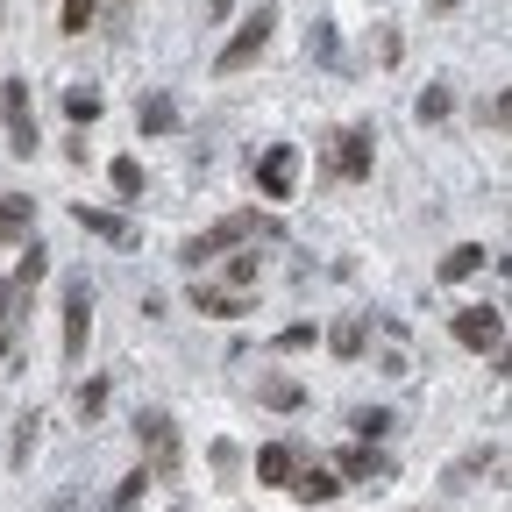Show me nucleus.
<instances>
[{
	"label": "nucleus",
	"mask_w": 512,
	"mask_h": 512,
	"mask_svg": "<svg viewBox=\"0 0 512 512\" xmlns=\"http://www.w3.org/2000/svg\"><path fill=\"white\" fill-rule=\"evenodd\" d=\"M256 235H285L271 214H221L207 235H192L185 242V264H200V256H221V249H242V242H256Z\"/></svg>",
	"instance_id": "nucleus-1"
},
{
	"label": "nucleus",
	"mask_w": 512,
	"mask_h": 512,
	"mask_svg": "<svg viewBox=\"0 0 512 512\" xmlns=\"http://www.w3.org/2000/svg\"><path fill=\"white\" fill-rule=\"evenodd\" d=\"M136 441H143V470L150 477H178V463H185V448H178V427H171V413H143L136 420Z\"/></svg>",
	"instance_id": "nucleus-2"
},
{
	"label": "nucleus",
	"mask_w": 512,
	"mask_h": 512,
	"mask_svg": "<svg viewBox=\"0 0 512 512\" xmlns=\"http://www.w3.org/2000/svg\"><path fill=\"white\" fill-rule=\"evenodd\" d=\"M0 121H8V150L36 157V107H29V79H0Z\"/></svg>",
	"instance_id": "nucleus-3"
},
{
	"label": "nucleus",
	"mask_w": 512,
	"mask_h": 512,
	"mask_svg": "<svg viewBox=\"0 0 512 512\" xmlns=\"http://www.w3.org/2000/svg\"><path fill=\"white\" fill-rule=\"evenodd\" d=\"M448 335H456L463 349H491V356H498L505 313H498V306H456V313H448Z\"/></svg>",
	"instance_id": "nucleus-4"
},
{
	"label": "nucleus",
	"mask_w": 512,
	"mask_h": 512,
	"mask_svg": "<svg viewBox=\"0 0 512 512\" xmlns=\"http://www.w3.org/2000/svg\"><path fill=\"white\" fill-rule=\"evenodd\" d=\"M271 29H278V8H256L242 29H235V43L214 57V72H242L249 57H264V43H271Z\"/></svg>",
	"instance_id": "nucleus-5"
},
{
	"label": "nucleus",
	"mask_w": 512,
	"mask_h": 512,
	"mask_svg": "<svg viewBox=\"0 0 512 512\" xmlns=\"http://www.w3.org/2000/svg\"><path fill=\"white\" fill-rule=\"evenodd\" d=\"M86 335H93V285L64 278V356H86Z\"/></svg>",
	"instance_id": "nucleus-6"
},
{
	"label": "nucleus",
	"mask_w": 512,
	"mask_h": 512,
	"mask_svg": "<svg viewBox=\"0 0 512 512\" xmlns=\"http://www.w3.org/2000/svg\"><path fill=\"white\" fill-rule=\"evenodd\" d=\"M335 477H342V484H384V477H392V456H384L377 441H356V448H342Z\"/></svg>",
	"instance_id": "nucleus-7"
},
{
	"label": "nucleus",
	"mask_w": 512,
	"mask_h": 512,
	"mask_svg": "<svg viewBox=\"0 0 512 512\" xmlns=\"http://www.w3.org/2000/svg\"><path fill=\"white\" fill-rule=\"evenodd\" d=\"M292 178H299V157L285 143H271L256 157V185H264V200H292Z\"/></svg>",
	"instance_id": "nucleus-8"
},
{
	"label": "nucleus",
	"mask_w": 512,
	"mask_h": 512,
	"mask_svg": "<svg viewBox=\"0 0 512 512\" xmlns=\"http://www.w3.org/2000/svg\"><path fill=\"white\" fill-rule=\"evenodd\" d=\"M335 171L342 178H370V128H342L335 136Z\"/></svg>",
	"instance_id": "nucleus-9"
},
{
	"label": "nucleus",
	"mask_w": 512,
	"mask_h": 512,
	"mask_svg": "<svg viewBox=\"0 0 512 512\" xmlns=\"http://www.w3.org/2000/svg\"><path fill=\"white\" fill-rule=\"evenodd\" d=\"M285 491H299L306 505H328V498L342 491V477H335L328 463H306V470H292V484H285Z\"/></svg>",
	"instance_id": "nucleus-10"
},
{
	"label": "nucleus",
	"mask_w": 512,
	"mask_h": 512,
	"mask_svg": "<svg viewBox=\"0 0 512 512\" xmlns=\"http://www.w3.org/2000/svg\"><path fill=\"white\" fill-rule=\"evenodd\" d=\"M292 470H299V448L292 441H271L264 456H256V477H264V484H292Z\"/></svg>",
	"instance_id": "nucleus-11"
},
{
	"label": "nucleus",
	"mask_w": 512,
	"mask_h": 512,
	"mask_svg": "<svg viewBox=\"0 0 512 512\" xmlns=\"http://www.w3.org/2000/svg\"><path fill=\"white\" fill-rule=\"evenodd\" d=\"M484 264H491V249H484V242H456V249L441 256V278H477Z\"/></svg>",
	"instance_id": "nucleus-12"
},
{
	"label": "nucleus",
	"mask_w": 512,
	"mask_h": 512,
	"mask_svg": "<svg viewBox=\"0 0 512 512\" xmlns=\"http://www.w3.org/2000/svg\"><path fill=\"white\" fill-rule=\"evenodd\" d=\"M29 221H36V200H22V192H8V200H0V249H8L15 235H29Z\"/></svg>",
	"instance_id": "nucleus-13"
},
{
	"label": "nucleus",
	"mask_w": 512,
	"mask_h": 512,
	"mask_svg": "<svg viewBox=\"0 0 512 512\" xmlns=\"http://www.w3.org/2000/svg\"><path fill=\"white\" fill-rule=\"evenodd\" d=\"M192 306L214 313V320H235V313H242V292H228V285H192Z\"/></svg>",
	"instance_id": "nucleus-14"
},
{
	"label": "nucleus",
	"mask_w": 512,
	"mask_h": 512,
	"mask_svg": "<svg viewBox=\"0 0 512 512\" xmlns=\"http://www.w3.org/2000/svg\"><path fill=\"white\" fill-rule=\"evenodd\" d=\"M79 228L100 235V242H136V228H128L121 214H100V207H79Z\"/></svg>",
	"instance_id": "nucleus-15"
},
{
	"label": "nucleus",
	"mask_w": 512,
	"mask_h": 512,
	"mask_svg": "<svg viewBox=\"0 0 512 512\" xmlns=\"http://www.w3.org/2000/svg\"><path fill=\"white\" fill-rule=\"evenodd\" d=\"M171 128H178V100L171 93H150L143 100V136H171Z\"/></svg>",
	"instance_id": "nucleus-16"
},
{
	"label": "nucleus",
	"mask_w": 512,
	"mask_h": 512,
	"mask_svg": "<svg viewBox=\"0 0 512 512\" xmlns=\"http://www.w3.org/2000/svg\"><path fill=\"white\" fill-rule=\"evenodd\" d=\"M256 399H264L271 413H292L306 392H299V377H264V384H256Z\"/></svg>",
	"instance_id": "nucleus-17"
},
{
	"label": "nucleus",
	"mask_w": 512,
	"mask_h": 512,
	"mask_svg": "<svg viewBox=\"0 0 512 512\" xmlns=\"http://www.w3.org/2000/svg\"><path fill=\"white\" fill-rule=\"evenodd\" d=\"M107 178H114L121 200H136V192H143V164H136V157H114V171H107Z\"/></svg>",
	"instance_id": "nucleus-18"
},
{
	"label": "nucleus",
	"mask_w": 512,
	"mask_h": 512,
	"mask_svg": "<svg viewBox=\"0 0 512 512\" xmlns=\"http://www.w3.org/2000/svg\"><path fill=\"white\" fill-rule=\"evenodd\" d=\"M328 349H335V356H363V320H335Z\"/></svg>",
	"instance_id": "nucleus-19"
},
{
	"label": "nucleus",
	"mask_w": 512,
	"mask_h": 512,
	"mask_svg": "<svg viewBox=\"0 0 512 512\" xmlns=\"http://www.w3.org/2000/svg\"><path fill=\"white\" fill-rule=\"evenodd\" d=\"M249 285H256V249L228 256V292H249Z\"/></svg>",
	"instance_id": "nucleus-20"
},
{
	"label": "nucleus",
	"mask_w": 512,
	"mask_h": 512,
	"mask_svg": "<svg viewBox=\"0 0 512 512\" xmlns=\"http://www.w3.org/2000/svg\"><path fill=\"white\" fill-rule=\"evenodd\" d=\"M43 271H50V249H36V242H29V249H22V271H15V285H36Z\"/></svg>",
	"instance_id": "nucleus-21"
},
{
	"label": "nucleus",
	"mask_w": 512,
	"mask_h": 512,
	"mask_svg": "<svg viewBox=\"0 0 512 512\" xmlns=\"http://www.w3.org/2000/svg\"><path fill=\"white\" fill-rule=\"evenodd\" d=\"M64 114H72V121H93V114H100V93L72 86V93H64Z\"/></svg>",
	"instance_id": "nucleus-22"
},
{
	"label": "nucleus",
	"mask_w": 512,
	"mask_h": 512,
	"mask_svg": "<svg viewBox=\"0 0 512 512\" xmlns=\"http://www.w3.org/2000/svg\"><path fill=\"white\" fill-rule=\"evenodd\" d=\"M93 22V0H64V36H86Z\"/></svg>",
	"instance_id": "nucleus-23"
},
{
	"label": "nucleus",
	"mask_w": 512,
	"mask_h": 512,
	"mask_svg": "<svg viewBox=\"0 0 512 512\" xmlns=\"http://www.w3.org/2000/svg\"><path fill=\"white\" fill-rule=\"evenodd\" d=\"M356 434H363V441H377V434H392V413H377V406H370V413H356Z\"/></svg>",
	"instance_id": "nucleus-24"
},
{
	"label": "nucleus",
	"mask_w": 512,
	"mask_h": 512,
	"mask_svg": "<svg viewBox=\"0 0 512 512\" xmlns=\"http://www.w3.org/2000/svg\"><path fill=\"white\" fill-rule=\"evenodd\" d=\"M441 114H448V93L427 86V93H420V121H441Z\"/></svg>",
	"instance_id": "nucleus-25"
},
{
	"label": "nucleus",
	"mask_w": 512,
	"mask_h": 512,
	"mask_svg": "<svg viewBox=\"0 0 512 512\" xmlns=\"http://www.w3.org/2000/svg\"><path fill=\"white\" fill-rule=\"evenodd\" d=\"M8 299H15V285H8V278H0V320H8Z\"/></svg>",
	"instance_id": "nucleus-26"
},
{
	"label": "nucleus",
	"mask_w": 512,
	"mask_h": 512,
	"mask_svg": "<svg viewBox=\"0 0 512 512\" xmlns=\"http://www.w3.org/2000/svg\"><path fill=\"white\" fill-rule=\"evenodd\" d=\"M50 512H72V498H57V505H50Z\"/></svg>",
	"instance_id": "nucleus-27"
},
{
	"label": "nucleus",
	"mask_w": 512,
	"mask_h": 512,
	"mask_svg": "<svg viewBox=\"0 0 512 512\" xmlns=\"http://www.w3.org/2000/svg\"><path fill=\"white\" fill-rule=\"evenodd\" d=\"M0 8H8V0H0Z\"/></svg>",
	"instance_id": "nucleus-28"
}]
</instances>
